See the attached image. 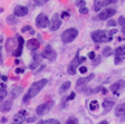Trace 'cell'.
Instances as JSON below:
<instances>
[{
	"label": "cell",
	"mask_w": 125,
	"mask_h": 124,
	"mask_svg": "<svg viewBox=\"0 0 125 124\" xmlns=\"http://www.w3.org/2000/svg\"><path fill=\"white\" fill-rule=\"evenodd\" d=\"M46 84H47V79H46V78L40 79V80H38V82L34 83V84L29 87V90H27V94L23 96L22 103H27L29 100H31L32 97H35L36 95H38V93L45 87V86H46Z\"/></svg>",
	"instance_id": "cell-1"
},
{
	"label": "cell",
	"mask_w": 125,
	"mask_h": 124,
	"mask_svg": "<svg viewBox=\"0 0 125 124\" xmlns=\"http://www.w3.org/2000/svg\"><path fill=\"white\" fill-rule=\"evenodd\" d=\"M92 39H93L95 43L99 44V43H106V41H109L112 40L113 36H111L109 31H106V30H95L92 33L91 35Z\"/></svg>",
	"instance_id": "cell-2"
},
{
	"label": "cell",
	"mask_w": 125,
	"mask_h": 124,
	"mask_svg": "<svg viewBox=\"0 0 125 124\" xmlns=\"http://www.w3.org/2000/svg\"><path fill=\"white\" fill-rule=\"evenodd\" d=\"M77 35H78V30L76 28H68L62 34V40L65 44L72 43L77 37Z\"/></svg>",
	"instance_id": "cell-3"
},
{
	"label": "cell",
	"mask_w": 125,
	"mask_h": 124,
	"mask_svg": "<svg viewBox=\"0 0 125 124\" xmlns=\"http://www.w3.org/2000/svg\"><path fill=\"white\" fill-rule=\"evenodd\" d=\"M42 56L44 57V58H46V59L50 60V62H54V60H56V58H57V54H56V52L52 49V47L50 46V45H47V46L45 47V49L42 53Z\"/></svg>",
	"instance_id": "cell-4"
},
{
	"label": "cell",
	"mask_w": 125,
	"mask_h": 124,
	"mask_svg": "<svg viewBox=\"0 0 125 124\" xmlns=\"http://www.w3.org/2000/svg\"><path fill=\"white\" fill-rule=\"evenodd\" d=\"M50 25L49 18L47 17L45 13H40L37 16L36 18V27L37 28H46Z\"/></svg>",
	"instance_id": "cell-5"
},
{
	"label": "cell",
	"mask_w": 125,
	"mask_h": 124,
	"mask_svg": "<svg viewBox=\"0 0 125 124\" xmlns=\"http://www.w3.org/2000/svg\"><path fill=\"white\" fill-rule=\"evenodd\" d=\"M81 64V58H79V54H76L75 58H74L72 62H70L69 66H68L67 68V73L69 74V75H75L76 74V68L78 67V65Z\"/></svg>",
	"instance_id": "cell-6"
},
{
	"label": "cell",
	"mask_w": 125,
	"mask_h": 124,
	"mask_svg": "<svg viewBox=\"0 0 125 124\" xmlns=\"http://www.w3.org/2000/svg\"><path fill=\"white\" fill-rule=\"evenodd\" d=\"M115 13H116V9H114V8H106V9H104L103 11H101V12L98 13V17H97V18H98L99 20H107V19H109L111 17H113Z\"/></svg>",
	"instance_id": "cell-7"
},
{
	"label": "cell",
	"mask_w": 125,
	"mask_h": 124,
	"mask_svg": "<svg viewBox=\"0 0 125 124\" xmlns=\"http://www.w3.org/2000/svg\"><path fill=\"white\" fill-rule=\"evenodd\" d=\"M60 26H62V20L59 19V17H58L57 13H55L54 17H52V21H50L49 29L52 31H55V30H57V29H59Z\"/></svg>",
	"instance_id": "cell-8"
},
{
	"label": "cell",
	"mask_w": 125,
	"mask_h": 124,
	"mask_svg": "<svg viewBox=\"0 0 125 124\" xmlns=\"http://www.w3.org/2000/svg\"><path fill=\"white\" fill-rule=\"evenodd\" d=\"M26 114L27 112L25 110H21L19 113H17L12 119V124H22L23 121L26 120Z\"/></svg>",
	"instance_id": "cell-9"
},
{
	"label": "cell",
	"mask_w": 125,
	"mask_h": 124,
	"mask_svg": "<svg viewBox=\"0 0 125 124\" xmlns=\"http://www.w3.org/2000/svg\"><path fill=\"white\" fill-rule=\"evenodd\" d=\"M16 38H17V40H18V46H17V48L15 49V52L12 53V55L15 57H19L21 55V53H22V47H23V43H25V40H23V38L21 36H16Z\"/></svg>",
	"instance_id": "cell-10"
},
{
	"label": "cell",
	"mask_w": 125,
	"mask_h": 124,
	"mask_svg": "<svg viewBox=\"0 0 125 124\" xmlns=\"http://www.w3.org/2000/svg\"><path fill=\"white\" fill-rule=\"evenodd\" d=\"M28 13V7L26 6H17L13 9V16H18V17H23Z\"/></svg>",
	"instance_id": "cell-11"
},
{
	"label": "cell",
	"mask_w": 125,
	"mask_h": 124,
	"mask_svg": "<svg viewBox=\"0 0 125 124\" xmlns=\"http://www.w3.org/2000/svg\"><path fill=\"white\" fill-rule=\"evenodd\" d=\"M52 102H50L48 104H40V105H38L36 107V113L38 115H44L46 112H48L52 109Z\"/></svg>",
	"instance_id": "cell-12"
},
{
	"label": "cell",
	"mask_w": 125,
	"mask_h": 124,
	"mask_svg": "<svg viewBox=\"0 0 125 124\" xmlns=\"http://www.w3.org/2000/svg\"><path fill=\"white\" fill-rule=\"evenodd\" d=\"M12 102H13L12 98L6 100L2 104H0V111L2 112V113H7V112H9L11 110V107H12Z\"/></svg>",
	"instance_id": "cell-13"
},
{
	"label": "cell",
	"mask_w": 125,
	"mask_h": 124,
	"mask_svg": "<svg viewBox=\"0 0 125 124\" xmlns=\"http://www.w3.org/2000/svg\"><path fill=\"white\" fill-rule=\"evenodd\" d=\"M26 46H27V48L30 49V50H36V49L39 48V46H40V43H39L38 39L31 38V39H29V40H27Z\"/></svg>",
	"instance_id": "cell-14"
},
{
	"label": "cell",
	"mask_w": 125,
	"mask_h": 124,
	"mask_svg": "<svg viewBox=\"0 0 125 124\" xmlns=\"http://www.w3.org/2000/svg\"><path fill=\"white\" fill-rule=\"evenodd\" d=\"M125 86V82L123 79H120L117 80V82H115L114 84H112V86H111V90H112L114 94H118V90H122L123 87Z\"/></svg>",
	"instance_id": "cell-15"
},
{
	"label": "cell",
	"mask_w": 125,
	"mask_h": 124,
	"mask_svg": "<svg viewBox=\"0 0 125 124\" xmlns=\"http://www.w3.org/2000/svg\"><path fill=\"white\" fill-rule=\"evenodd\" d=\"M93 78H94V74H91V75L87 76V77L79 78V79L76 82V87H77V90H78V88H81V87H84V86H85L88 82H91Z\"/></svg>",
	"instance_id": "cell-16"
},
{
	"label": "cell",
	"mask_w": 125,
	"mask_h": 124,
	"mask_svg": "<svg viewBox=\"0 0 125 124\" xmlns=\"http://www.w3.org/2000/svg\"><path fill=\"white\" fill-rule=\"evenodd\" d=\"M114 2H115L114 0H113V1H111V0H108V1H98V0H96V1H94V10H95V11H99L103 7L108 6V5L114 3Z\"/></svg>",
	"instance_id": "cell-17"
},
{
	"label": "cell",
	"mask_w": 125,
	"mask_h": 124,
	"mask_svg": "<svg viewBox=\"0 0 125 124\" xmlns=\"http://www.w3.org/2000/svg\"><path fill=\"white\" fill-rule=\"evenodd\" d=\"M115 104V101L112 100V98H105L104 102H103V107H104V112H109L112 110V107L114 106Z\"/></svg>",
	"instance_id": "cell-18"
},
{
	"label": "cell",
	"mask_w": 125,
	"mask_h": 124,
	"mask_svg": "<svg viewBox=\"0 0 125 124\" xmlns=\"http://www.w3.org/2000/svg\"><path fill=\"white\" fill-rule=\"evenodd\" d=\"M22 92H23V87H22V86H15V87L12 88V90H11V98H12V100H15V98L17 97L18 95H20Z\"/></svg>",
	"instance_id": "cell-19"
},
{
	"label": "cell",
	"mask_w": 125,
	"mask_h": 124,
	"mask_svg": "<svg viewBox=\"0 0 125 124\" xmlns=\"http://www.w3.org/2000/svg\"><path fill=\"white\" fill-rule=\"evenodd\" d=\"M124 114H125V103H122L116 106V109H115V115L121 117L122 115H124Z\"/></svg>",
	"instance_id": "cell-20"
},
{
	"label": "cell",
	"mask_w": 125,
	"mask_h": 124,
	"mask_svg": "<svg viewBox=\"0 0 125 124\" xmlns=\"http://www.w3.org/2000/svg\"><path fill=\"white\" fill-rule=\"evenodd\" d=\"M16 45V43H13V38H8L7 39V44H6V49H7V52H11V54L13 53V50H15V48H13V46Z\"/></svg>",
	"instance_id": "cell-21"
},
{
	"label": "cell",
	"mask_w": 125,
	"mask_h": 124,
	"mask_svg": "<svg viewBox=\"0 0 125 124\" xmlns=\"http://www.w3.org/2000/svg\"><path fill=\"white\" fill-rule=\"evenodd\" d=\"M70 85H72V84H70L69 80H67V82H64V83L62 84V85H60V87H59V93H60V94L65 93V92H66L67 90H69Z\"/></svg>",
	"instance_id": "cell-22"
},
{
	"label": "cell",
	"mask_w": 125,
	"mask_h": 124,
	"mask_svg": "<svg viewBox=\"0 0 125 124\" xmlns=\"http://www.w3.org/2000/svg\"><path fill=\"white\" fill-rule=\"evenodd\" d=\"M115 55L118 57H123L125 55V45H122V46L117 47L115 49Z\"/></svg>",
	"instance_id": "cell-23"
},
{
	"label": "cell",
	"mask_w": 125,
	"mask_h": 124,
	"mask_svg": "<svg viewBox=\"0 0 125 124\" xmlns=\"http://www.w3.org/2000/svg\"><path fill=\"white\" fill-rule=\"evenodd\" d=\"M17 21H18V19H17V17H16V16H13V15L8 16V17H7V23H9V25H11V26L16 25V23H17Z\"/></svg>",
	"instance_id": "cell-24"
},
{
	"label": "cell",
	"mask_w": 125,
	"mask_h": 124,
	"mask_svg": "<svg viewBox=\"0 0 125 124\" xmlns=\"http://www.w3.org/2000/svg\"><path fill=\"white\" fill-rule=\"evenodd\" d=\"M97 109H98V102L94 100V101H92L89 103V110L91 111H96Z\"/></svg>",
	"instance_id": "cell-25"
},
{
	"label": "cell",
	"mask_w": 125,
	"mask_h": 124,
	"mask_svg": "<svg viewBox=\"0 0 125 124\" xmlns=\"http://www.w3.org/2000/svg\"><path fill=\"white\" fill-rule=\"evenodd\" d=\"M109 55H112V48L109 46H106L104 49H103V56L108 57Z\"/></svg>",
	"instance_id": "cell-26"
},
{
	"label": "cell",
	"mask_w": 125,
	"mask_h": 124,
	"mask_svg": "<svg viewBox=\"0 0 125 124\" xmlns=\"http://www.w3.org/2000/svg\"><path fill=\"white\" fill-rule=\"evenodd\" d=\"M66 124H78V120L76 119V117L72 116V117H69V119L67 120Z\"/></svg>",
	"instance_id": "cell-27"
},
{
	"label": "cell",
	"mask_w": 125,
	"mask_h": 124,
	"mask_svg": "<svg viewBox=\"0 0 125 124\" xmlns=\"http://www.w3.org/2000/svg\"><path fill=\"white\" fill-rule=\"evenodd\" d=\"M44 124H60V122L58 120H55V119H49L47 121L44 122Z\"/></svg>",
	"instance_id": "cell-28"
},
{
	"label": "cell",
	"mask_w": 125,
	"mask_h": 124,
	"mask_svg": "<svg viewBox=\"0 0 125 124\" xmlns=\"http://www.w3.org/2000/svg\"><path fill=\"white\" fill-rule=\"evenodd\" d=\"M6 96H7V90H6L5 88L0 87V100H3Z\"/></svg>",
	"instance_id": "cell-29"
},
{
	"label": "cell",
	"mask_w": 125,
	"mask_h": 124,
	"mask_svg": "<svg viewBox=\"0 0 125 124\" xmlns=\"http://www.w3.org/2000/svg\"><path fill=\"white\" fill-rule=\"evenodd\" d=\"M38 65H39V62H38V60H34V62H32L30 65H29V68H30V69H36Z\"/></svg>",
	"instance_id": "cell-30"
},
{
	"label": "cell",
	"mask_w": 125,
	"mask_h": 124,
	"mask_svg": "<svg viewBox=\"0 0 125 124\" xmlns=\"http://www.w3.org/2000/svg\"><path fill=\"white\" fill-rule=\"evenodd\" d=\"M75 5L77 6V7L84 8V7H85V5H86V2H85V1H84V0H81V1H76V2H75Z\"/></svg>",
	"instance_id": "cell-31"
},
{
	"label": "cell",
	"mask_w": 125,
	"mask_h": 124,
	"mask_svg": "<svg viewBox=\"0 0 125 124\" xmlns=\"http://www.w3.org/2000/svg\"><path fill=\"white\" fill-rule=\"evenodd\" d=\"M118 23H120L122 27H124L125 28V18L123 17V16H121L120 18H118Z\"/></svg>",
	"instance_id": "cell-32"
},
{
	"label": "cell",
	"mask_w": 125,
	"mask_h": 124,
	"mask_svg": "<svg viewBox=\"0 0 125 124\" xmlns=\"http://www.w3.org/2000/svg\"><path fill=\"white\" fill-rule=\"evenodd\" d=\"M107 26L108 27H115L116 26V21H115L114 19H111V20L107 21Z\"/></svg>",
	"instance_id": "cell-33"
},
{
	"label": "cell",
	"mask_w": 125,
	"mask_h": 124,
	"mask_svg": "<svg viewBox=\"0 0 125 124\" xmlns=\"http://www.w3.org/2000/svg\"><path fill=\"white\" fill-rule=\"evenodd\" d=\"M79 12H81L82 15H86V13H88V9H87L86 7L81 8V9H79Z\"/></svg>",
	"instance_id": "cell-34"
},
{
	"label": "cell",
	"mask_w": 125,
	"mask_h": 124,
	"mask_svg": "<svg viewBox=\"0 0 125 124\" xmlns=\"http://www.w3.org/2000/svg\"><path fill=\"white\" fill-rule=\"evenodd\" d=\"M75 92H72V93H70V95L68 96L67 97V101H72V100H74V98H75Z\"/></svg>",
	"instance_id": "cell-35"
},
{
	"label": "cell",
	"mask_w": 125,
	"mask_h": 124,
	"mask_svg": "<svg viewBox=\"0 0 125 124\" xmlns=\"http://www.w3.org/2000/svg\"><path fill=\"white\" fill-rule=\"evenodd\" d=\"M122 60H123V57H118V56H116V57H115V64H120V63L121 62H122Z\"/></svg>",
	"instance_id": "cell-36"
},
{
	"label": "cell",
	"mask_w": 125,
	"mask_h": 124,
	"mask_svg": "<svg viewBox=\"0 0 125 124\" xmlns=\"http://www.w3.org/2000/svg\"><path fill=\"white\" fill-rule=\"evenodd\" d=\"M60 17H62V18H68V17H69V13H68L67 11H64V12H62Z\"/></svg>",
	"instance_id": "cell-37"
},
{
	"label": "cell",
	"mask_w": 125,
	"mask_h": 124,
	"mask_svg": "<svg viewBox=\"0 0 125 124\" xmlns=\"http://www.w3.org/2000/svg\"><path fill=\"white\" fill-rule=\"evenodd\" d=\"M28 30H31L30 26H25V27H22V28H21V31H22V33H25V31H28Z\"/></svg>",
	"instance_id": "cell-38"
},
{
	"label": "cell",
	"mask_w": 125,
	"mask_h": 124,
	"mask_svg": "<svg viewBox=\"0 0 125 124\" xmlns=\"http://www.w3.org/2000/svg\"><path fill=\"white\" fill-rule=\"evenodd\" d=\"M47 1H35V6H42L45 5Z\"/></svg>",
	"instance_id": "cell-39"
},
{
	"label": "cell",
	"mask_w": 125,
	"mask_h": 124,
	"mask_svg": "<svg viewBox=\"0 0 125 124\" xmlns=\"http://www.w3.org/2000/svg\"><path fill=\"white\" fill-rule=\"evenodd\" d=\"M23 72H25V70H23L22 68H16V69H15L16 74H21V73H23Z\"/></svg>",
	"instance_id": "cell-40"
},
{
	"label": "cell",
	"mask_w": 125,
	"mask_h": 124,
	"mask_svg": "<svg viewBox=\"0 0 125 124\" xmlns=\"http://www.w3.org/2000/svg\"><path fill=\"white\" fill-rule=\"evenodd\" d=\"M27 120V123H31V122H35L36 121V117L32 116V117H29V119H26Z\"/></svg>",
	"instance_id": "cell-41"
},
{
	"label": "cell",
	"mask_w": 125,
	"mask_h": 124,
	"mask_svg": "<svg viewBox=\"0 0 125 124\" xmlns=\"http://www.w3.org/2000/svg\"><path fill=\"white\" fill-rule=\"evenodd\" d=\"M79 72H81L82 74H84V73H86V72H87V68H86L85 66H82V67L79 68Z\"/></svg>",
	"instance_id": "cell-42"
},
{
	"label": "cell",
	"mask_w": 125,
	"mask_h": 124,
	"mask_svg": "<svg viewBox=\"0 0 125 124\" xmlns=\"http://www.w3.org/2000/svg\"><path fill=\"white\" fill-rule=\"evenodd\" d=\"M88 57L91 58V59H94V58H95V53H94V52H91V53L88 54Z\"/></svg>",
	"instance_id": "cell-43"
},
{
	"label": "cell",
	"mask_w": 125,
	"mask_h": 124,
	"mask_svg": "<svg viewBox=\"0 0 125 124\" xmlns=\"http://www.w3.org/2000/svg\"><path fill=\"white\" fill-rule=\"evenodd\" d=\"M117 33V29H113V30L109 31V34H111V36H113V35H115Z\"/></svg>",
	"instance_id": "cell-44"
},
{
	"label": "cell",
	"mask_w": 125,
	"mask_h": 124,
	"mask_svg": "<svg viewBox=\"0 0 125 124\" xmlns=\"http://www.w3.org/2000/svg\"><path fill=\"white\" fill-rule=\"evenodd\" d=\"M99 62H101V57H96V62H95V63H93V65H94V66H95V65H96L97 64V63H99Z\"/></svg>",
	"instance_id": "cell-45"
},
{
	"label": "cell",
	"mask_w": 125,
	"mask_h": 124,
	"mask_svg": "<svg viewBox=\"0 0 125 124\" xmlns=\"http://www.w3.org/2000/svg\"><path fill=\"white\" fill-rule=\"evenodd\" d=\"M1 79H2L3 82H6V80L8 79V77H7V76H5V75H2V76H1Z\"/></svg>",
	"instance_id": "cell-46"
},
{
	"label": "cell",
	"mask_w": 125,
	"mask_h": 124,
	"mask_svg": "<svg viewBox=\"0 0 125 124\" xmlns=\"http://www.w3.org/2000/svg\"><path fill=\"white\" fill-rule=\"evenodd\" d=\"M2 41H3V36L0 35V44H2Z\"/></svg>",
	"instance_id": "cell-47"
},
{
	"label": "cell",
	"mask_w": 125,
	"mask_h": 124,
	"mask_svg": "<svg viewBox=\"0 0 125 124\" xmlns=\"http://www.w3.org/2000/svg\"><path fill=\"white\" fill-rule=\"evenodd\" d=\"M121 121H122V122H124V121H125V114L121 116Z\"/></svg>",
	"instance_id": "cell-48"
},
{
	"label": "cell",
	"mask_w": 125,
	"mask_h": 124,
	"mask_svg": "<svg viewBox=\"0 0 125 124\" xmlns=\"http://www.w3.org/2000/svg\"><path fill=\"white\" fill-rule=\"evenodd\" d=\"M98 124H108V122L107 121H102V122H99Z\"/></svg>",
	"instance_id": "cell-49"
},
{
	"label": "cell",
	"mask_w": 125,
	"mask_h": 124,
	"mask_svg": "<svg viewBox=\"0 0 125 124\" xmlns=\"http://www.w3.org/2000/svg\"><path fill=\"white\" fill-rule=\"evenodd\" d=\"M85 59H86L85 57H81V63H83V62H85Z\"/></svg>",
	"instance_id": "cell-50"
},
{
	"label": "cell",
	"mask_w": 125,
	"mask_h": 124,
	"mask_svg": "<svg viewBox=\"0 0 125 124\" xmlns=\"http://www.w3.org/2000/svg\"><path fill=\"white\" fill-rule=\"evenodd\" d=\"M6 121H7V119H6V117H2V119H1V122H2V123H5Z\"/></svg>",
	"instance_id": "cell-51"
},
{
	"label": "cell",
	"mask_w": 125,
	"mask_h": 124,
	"mask_svg": "<svg viewBox=\"0 0 125 124\" xmlns=\"http://www.w3.org/2000/svg\"><path fill=\"white\" fill-rule=\"evenodd\" d=\"M2 63V56H1V53H0V64Z\"/></svg>",
	"instance_id": "cell-52"
},
{
	"label": "cell",
	"mask_w": 125,
	"mask_h": 124,
	"mask_svg": "<svg viewBox=\"0 0 125 124\" xmlns=\"http://www.w3.org/2000/svg\"><path fill=\"white\" fill-rule=\"evenodd\" d=\"M44 122H45V121H40V122H39L38 124H44Z\"/></svg>",
	"instance_id": "cell-53"
}]
</instances>
